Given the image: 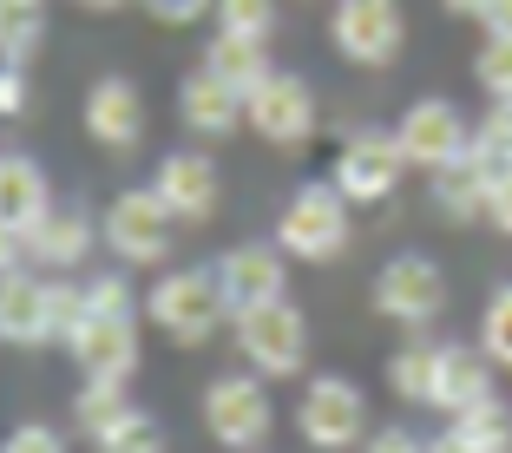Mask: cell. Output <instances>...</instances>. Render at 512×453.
<instances>
[{
  "label": "cell",
  "mask_w": 512,
  "mask_h": 453,
  "mask_svg": "<svg viewBox=\"0 0 512 453\" xmlns=\"http://www.w3.org/2000/svg\"><path fill=\"white\" fill-rule=\"evenodd\" d=\"M145 316L171 335L178 348H204L217 329H224L230 302H224V283H217V263L211 270H171L151 283L145 296Z\"/></svg>",
  "instance_id": "6da1fadb"
},
{
  "label": "cell",
  "mask_w": 512,
  "mask_h": 453,
  "mask_svg": "<svg viewBox=\"0 0 512 453\" xmlns=\"http://www.w3.org/2000/svg\"><path fill=\"white\" fill-rule=\"evenodd\" d=\"M178 217H171V204L151 184H138V191H119L112 197L106 224H99V237H106V250L119 263H132V270H151V263L171 257V243H178Z\"/></svg>",
  "instance_id": "7a4b0ae2"
},
{
  "label": "cell",
  "mask_w": 512,
  "mask_h": 453,
  "mask_svg": "<svg viewBox=\"0 0 512 453\" xmlns=\"http://www.w3.org/2000/svg\"><path fill=\"white\" fill-rule=\"evenodd\" d=\"M230 329H237V348H243V362L256 368V375H296L302 362H309V322H302V309L289 296L276 302H256V309H237L230 316Z\"/></svg>",
  "instance_id": "3957f363"
},
{
  "label": "cell",
  "mask_w": 512,
  "mask_h": 453,
  "mask_svg": "<svg viewBox=\"0 0 512 453\" xmlns=\"http://www.w3.org/2000/svg\"><path fill=\"white\" fill-rule=\"evenodd\" d=\"M276 243L283 257L296 263H335L348 250V197L329 184H302L296 197L283 204V224H276Z\"/></svg>",
  "instance_id": "277c9868"
},
{
  "label": "cell",
  "mask_w": 512,
  "mask_h": 453,
  "mask_svg": "<svg viewBox=\"0 0 512 453\" xmlns=\"http://www.w3.org/2000/svg\"><path fill=\"white\" fill-rule=\"evenodd\" d=\"M204 427H211L217 447L256 453L263 440H270V427H276L270 388H263L256 375H217L211 388H204Z\"/></svg>",
  "instance_id": "5b68a950"
},
{
  "label": "cell",
  "mask_w": 512,
  "mask_h": 453,
  "mask_svg": "<svg viewBox=\"0 0 512 453\" xmlns=\"http://www.w3.org/2000/svg\"><path fill=\"white\" fill-rule=\"evenodd\" d=\"M296 427L302 440L316 453H348L368 440V401L355 381L342 375H316L309 388H302V408H296Z\"/></svg>",
  "instance_id": "8992f818"
},
{
  "label": "cell",
  "mask_w": 512,
  "mask_h": 453,
  "mask_svg": "<svg viewBox=\"0 0 512 453\" xmlns=\"http://www.w3.org/2000/svg\"><path fill=\"white\" fill-rule=\"evenodd\" d=\"M329 40L348 66H388L407 40L401 0H335L329 14Z\"/></svg>",
  "instance_id": "52a82bcc"
},
{
  "label": "cell",
  "mask_w": 512,
  "mask_h": 453,
  "mask_svg": "<svg viewBox=\"0 0 512 453\" xmlns=\"http://www.w3.org/2000/svg\"><path fill=\"white\" fill-rule=\"evenodd\" d=\"M243 125H250L263 145H283L296 151L302 138L316 132V92H309V79L296 73H270L263 86L243 99Z\"/></svg>",
  "instance_id": "ba28073f"
},
{
  "label": "cell",
  "mask_w": 512,
  "mask_h": 453,
  "mask_svg": "<svg viewBox=\"0 0 512 453\" xmlns=\"http://www.w3.org/2000/svg\"><path fill=\"white\" fill-rule=\"evenodd\" d=\"M394 138H401V158L414 171H440L473 145V125L453 99H414L401 112V125H394Z\"/></svg>",
  "instance_id": "9c48e42d"
},
{
  "label": "cell",
  "mask_w": 512,
  "mask_h": 453,
  "mask_svg": "<svg viewBox=\"0 0 512 453\" xmlns=\"http://www.w3.org/2000/svg\"><path fill=\"white\" fill-rule=\"evenodd\" d=\"M375 309L401 329H427V322L447 309V276L434 257H394L375 276Z\"/></svg>",
  "instance_id": "30bf717a"
},
{
  "label": "cell",
  "mask_w": 512,
  "mask_h": 453,
  "mask_svg": "<svg viewBox=\"0 0 512 453\" xmlns=\"http://www.w3.org/2000/svg\"><path fill=\"white\" fill-rule=\"evenodd\" d=\"M401 138L394 132H355L342 151H335V191L348 204H381V197L401 184Z\"/></svg>",
  "instance_id": "8fae6325"
},
{
  "label": "cell",
  "mask_w": 512,
  "mask_h": 453,
  "mask_svg": "<svg viewBox=\"0 0 512 453\" xmlns=\"http://www.w3.org/2000/svg\"><path fill=\"white\" fill-rule=\"evenodd\" d=\"M151 191L171 204V217L178 224H211L217 204H224V178H217V165L204 158V151H171L165 165H158V178H151Z\"/></svg>",
  "instance_id": "7c38bea8"
},
{
  "label": "cell",
  "mask_w": 512,
  "mask_h": 453,
  "mask_svg": "<svg viewBox=\"0 0 512 453\" xmlns=\"http://www.w3.org/2000/svg\"><path fill=\"white\" fill-rule=\"evenodd\" d=\"M66 348H73V362L86 381H132L138 368V322L132 316H86L73 335H66Z\"/></svg>",
  "instance_id": "4fadbf2b"
},
{
  "label": "cell",
  "mask_w": 512,
  "mask_h": 453,
  "mask_svg": "<svg viewBox=\"0 0 512 453\" xmlns=\"http://www.w3.org/2000/svg\"><path fill=\"white\" fill-rule=\"evenodd\" d=\"M217 283H224L230 316L237 309H256V302H276L283 296V243H230L217 257Z\"/></svg>",
  "instance_id": "5bb4252c"
},
{
  "label": "cell",
  "mask_w": 512,
  "mask_h": 453,
  "mask_svg": "<svg viewBox=\"0 0 512 453\" xmlns=\"http://www.w3.org/2000/svg\"><path fill=\"white\" fill-rule=\"evenodd\" d=\"M86 132L99 138L106 151H132L138 138H145V99H138L132 79H99V86L86 92Z\"/></svg>",
  "instance_id": "9a60e30c"
},
{
  "label": "cell",
  "mask_w": 512,
  "mask_h": 453,
  "mask_svg": "<svg viewBox=\"0 0 512 453\" xmlns=\"http://www.w3.org/2000/svg\"><path fill=\"white\" fill-rule=\"evenodd\" d=\"M493 394V355L486 348H440L434 362V388H427V408H440L453 421V414H467L473 401H486Z\"/></svg>",
  "instance_id": "2e32d148"
},
{
  "label": "cell",
  "mask_w": 512,
  "mask_h": 453,
  "mask_svg": "<svg viewBox=\"0 0 512 453\" xmlns=\"http://www.w3.org/2000/svg\"><path fill=\"white\" fill-rule=\"evenodd\" d=\"M178 119L191 125L197 138H230L243 125V92L224 86L211 66H197V73L178 86Z\"/></svg>",
  "instance_id": "e0dca14e"
},
{
  "label": "cell",
  "mask_w": 512,
  "mask_h": 453,
  "mask_svg": "<svg viewBox=\"0 0 512 453\" xmlns=\"http://www.w3.org/2000/svg\"><path fill=\"white\" fill-rule=\"evenodd\" d=\"M92 243H99V230H92L86 211H46L27 230V263H40V270H79L92 257Z\"/></svg>",
  "instance_id": "ac0fdd59"
},
{
  "label": "cell",
  "mask_w": 512,
  "mask_h": 453,
  "mask_svg": "<svg viewBox=\"0 0 512 453\" xmlns=\"http://www.w3.org/2000/svg\"><path fill=\"white\" fill-rule=\"evenodd\" d=\"M0 342H14V348L53 342V329H46V283H40V276H20V270L0 276Z\"/></svg>",
  "instance_id": "d6986e66"
},
{
  "label": "cell",
  "mask_w": 512,
  "mask_h": 453,
  "mask_svg": "<svg viewBox=\"0 0 512 453\" xmlns=\"http://www.w3.org/2000/svg\"><path fill=\"white\" fill-rule=\"evenodd\" d=\"M53 211V191H46V171L33 165V158H20V151H7L0 158V224L14 230H33L40 217Z\"/></svg>",
  "instance_id": "ffe728a7"
},
{
  "label": "cell",
  "mask_w": 512,
  "mask_h": 453,
  "mask_svg": "<svg viewBox=\"0 0 512 453\" xmlns=\"http://www.w3.org/2000/svg\"><path fill=\"white\" fill-rule=\"evenodd\" d=\"M204 66H211L224 86H237L243 99H250V92L276 73V66H270V40H250V33H224V27L211 33V46H204Z\"/></svg>",
  "instance_id": "44dd1931"
},
{
  "label": "cell",
  "mask_w": 512,
  "mask_h": 453,
  "mask_svg": "<svg viewBox=\"0 0 512 453\" xmlns=\"http://www.w3.org/2000/svg\"><path fill=\"white\" fill-rule=\"evenodd\" d=\"M486 197H493V171H486L473 151H460L453 165L434 171V204L453 217V224H473V217H486Z\"/></svg>",
  "instance_id": "7402d4cb"
},
{
  "label": "cell",
  "mask_w": 512,
  "mask_h": 453,
  "mask_svg": "<svg viewBox=\"0 0 512 453\" xmlns=\"http://www.w3.org/2000/svg\"><path fill=\"white\" fill-rule=\"evenodd\" d=\"M453 434L467 440L473 453H512V408L499 401V394H486V401H473L467 414H453Z\"/></svg>",
  "instance_id": "603a6c76"
},
{
  "label": "cell",
  "mask_w": 512,
  "mask_h": 453,
  "mask_svg": "<svg viewBox=\"0 0 512 453\" xmlns=\"http://www.w3.org/2000/svg\"><path fill=\"white\" fill-rule=\"evenodd\" d=\"M46 40V14L40 0H0V60L7 66H27Z\"/></svg>",
  "instance_id": "cb8c5ba5"
},
{
  "label": "cell",
  "mask_w": 512,
  "mask_h": 453,
  "mask_svg": "<svg viewBox=\"0 0 512 453\" xmlns=\"http://www.w3.org/2000/svg\"><path fill=\"white\" fill-rule=\"evenodd\" d=\"M132 414V401H125V381H86L79 388V401H73V421H79V434H112V427Z\"/></svg>",
  "instance_id": "d4e9b609"
},
{
  "label": "cell",
  "mask_w": 512,
  "mask_h": 453,
  "mask_svg": "<svg viewBox=\"0 0 512 453\" xmlns=\"http://www.w3.org/2000/svg\"><path fill=\"white\" fill-rule=\"evenodd\" d=\"M434 362H440V348H434V342H407V348H394L388 388L401 394V401H427V388H434Z\"/></svg>",
  "instance_id": "484cf974"
},
{
  "label": "cell",
  "mask_w": 512,
  "mask_h": 453,
  "mask_svg": "<svg viewBox=\"0 0 512 453\" xmlns=\"http://www.w3.org/2000/svg\"><path fill=\"white\" fill-rule=\"evenodd\" d=\"M467 151L480 158L486 171H493V178H499V171H512V106H493V112H486V119L473 125V145Z\"/></svg>",
  "instance_id": "4316f807"
},
{
  "label": "cell",
  "mask_w": 512,
  "mask_h": 453,
  "mask_svg": "<svg viewBox=\"0 0 512 453\" xmlns=\"http://www.w3.org/2000/svg\"><path fill=\"white\" fill-rule=\"evenodd\" d=\"M473 79L486 86L493 106H512V33H486L480 60H473Z\"/></svg>",
  "instance_id": "83f0119b"
},
{
  "label": "cell",
  "mask_w": 512,
  "mask_h": 453,
  "mask_svg": "<svg viewBox=\"0 0 512 453\" xmlns=\"http://www.w3.org/2000/svg\"><path fill=\"white\" fill-rule=\"evenodd\" d=\"M92 447H99V453H165V427L151 421V414H138V408H132L119 427H112V434L92 440Z\"/></svg>",
  "instance_id": "f1b7e54d"
},
{
  "label": "cell",
  "mask_w": 512,
  "mask_h": 453,
  "mask_svg": "<svg viewBox=\"0 0 512 453\" xmlns=\"http://www.w3.org/2000/svg\"><path fill=\"white\" fill-rule=\"evenodd\" d=\"M211 14L224 33H250V40H270L276 33V0H217Z\"/></svg>",
  "instance_id": "f546056e"
},
{
  "label": "cell",
  "mask_w": 512,
  "mask_h": 453,
  "mask_svg": "<svg viewBox=\"0 0 512 453\" xmlns=\"http://www.w3.org/2000/svg\"><path fill=\"white\" fill-rule=\"evenodd\" d=\"M480 348L493 355L499 368H512V283L493 289V302H486V316H480Z\"/></svg>",
  "instance_id": "4dcf8cb0"
},
{
  "label": "cell",
  "mask_w": 512,
  "mask_h": 453,
  "mask_svg": "<svg viewBox=\"0 0 512 453\" xmlns=\"http://www.w3.org/2000/svg\"><path fill=\"white\" fill-rule=\"evenodd\" d=\"M79 322H86V283H46V329H53V342H66Z\"/></svg>",
  "instance_id": "1f68e13d"
},
{
  "label": "cell",
  "mask_w": 512,
  "mask_h": 453,
  "mask_svg": "<svg viewBox=\"0 0 512 453\" xmlns=\"http://www.w3.org/2000/svg\"><path fill=\"white\" fill-rule=\"evenodd\" d=\"M86 316H138V296L125 276H86Z\"/></svg>",
  "instance_id": "d6a6232c"
},
{
  "label": "cell",
  "mask_w": 512,
  "mask_h": 453,
  "mask_svg": "<svg viewBox=\"0 0 512 453\" xmlns=\"http://www.w3.org/2000/svg\"><path fill=\"white\" fill-rule=\"evenodd\" d=\"M0 453H66V440L53 434V427H40V421H27V427H14V434L0 440Z\"/></svg>",
  "instance_id": "836d02e7"
},
{
  "label": "cell",
  "mask_w": 512,
  "mask_h": 453,
  "mask_svg": "<svg viewBox=\"0 0 512 453\" xmlns=\"http://www.w3.org/2000/svg\"><path fill=\"white\" fill-rule=\"evenodd\" d=\"M151 20H165V27H191V20H204L217 7V0H138Z\"/></svg>",
  "instance_id": "e575fe53"
},
{
  "label": "cell",
  "mask_w": 512,
  "mask_h": 453,
  "mask_svg": "<svg viewBox=\"0 0 512 453\" xmlns=\"http://www.w3.org/2000/svg\"><path fill=\"white\" fill-rule=\"evenodd\" d=\"M20 112H27V73L0 60V119H20Z\"/></svg>",
  "instance_id": "d590c367"
},
{
  "label": "cell",
  "mask_w": 512,
  "mask_h": 453,
  "mask_svg": "<svg viewBox=\"0 0 512 453\" xmlns=\"http://www.w3.org/2000/svg\"><path fill=\"white\" fill-rule=\"evenodd\" d=\"M486 224H493L499 237H512V171H499V178H493V197H486Z\"/></svg>",
  "instance_id": "8d00e7d4"
},
{
  "label": "cell",
  "mask_w": 512,
  "mask_h": 453,
  "mask_svg": "<svg viewBox=\"0 0 512 453\" xmlns=\"http://www.w3.org/2000/svg\"><path fill=\"white\" fill-rule=\"evenodd\" d=\"M362 453H427V447L407 434V427H388V434H368V440H362Z\"/></svg>",
  "instance_id": "74e56055"
},
{
  "label": "cell",
  "mask_w": 512,
  "mask_h": 453,
  "mask_svg": "<svg viewBox=\"0 0 512 453\" xmlns=\"http://www.w3.org/2000/svg\"><path fill=\"white\" fill-rule=\"evenodd\" d=\"M20 263H27V230L0 224V276H7V270H20Z\"/></svg>",
  "instance_id": "f35d334b"
},
{
  "label": "cell",
  "mask_w": 512,
  "mask_h": 453,
  "mask_svg": "<svg viewBox=\"0 0 512 453\" xmlns=\"http://www.w3.org/2000/svg\"><path fill=\"white\" fill-rule=\"evenodd\" d=\"M480 27H486V33H512V0H486Z\"/></svg>",
  "instance_id": "ab89813d"
},
{
  "label": "cell",
  "mask_w": 512,
  "mask_h": 453,
  "mask_svg": "<svg viewBox=\"0 0 512 453\" xmlns=\"http://www.w3.org/2000/svg\"><path fill=\"white\" fill-rule=\"evenodd\" d=\"M427 453H473V447H467V440H460V434H453V427H447V434H440V440H427Z\"/></svg>",
  "instance_id": "60d3db41"
},
{
  "label": "cell",
  "mask_w": 512,
  "mask_h": 453,
  "mask_svg": "<svg viewBox=\"0 0 512 453\" xmlns=\"http://www.w3.org/2000/svg\"><path fill=\"white\" fill-rule=\"evenodd\" d=\"M447 14H467V20H480V14H486V0H447Z\"/></svg>",
  "instance_id": "b9f144b4"
},
{
  "label": "cell",
  "mask_w": 512,
  "mask_h": 453,
  "mask_svg": "<svg viewBox=\"0 0 512 453\" xmlns=\"http://www.w3.org/2000/svg\"><path fill=\"white\" fill-rule=\"evenodd\" d=\"M79 7H92V14H112V7H125V0H79Z\"/></svg>",
  "instance_id": "7bdbcfd3"
}]
</instances>
